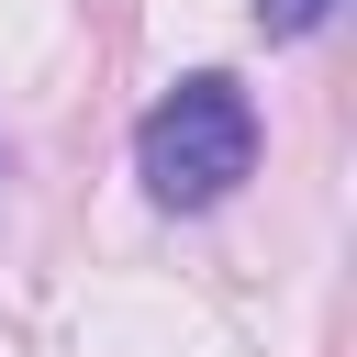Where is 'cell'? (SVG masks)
<instances>
[{
  "instance_id": "1",
  "label": "cell",
  "mask_w": 357,
  "mask_h": 357,
  "mask_svg": "<svg viewBox=\"0 0 357 357\" xmlns=\"http://www.w3.org/2000/svg\"><path fill=\"white\" fill-rule=\"evenodd\" d=\"M134 178H145L167 212H212V201H234V190L257 178V100H245L223 67L178 78V89L134 123Z\"/></svg>"
},
{
  "instance_id": "2",
  "label": "cell",
  "mask_w": 357,
  "mask_h": 357,
  "mask_svg": "<svg viewBox=\"0 0 357 357\" xmlns=\"http://www.w3.org/2000/svg\"><path fill=\"white\" fill-rule=\"evenodd\" d=\"M335 11H346V0H257V33H279V45H312Z\"/></svg>"
}]
</instances>
